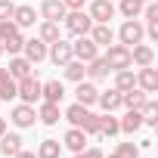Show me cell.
Segmentation results:
<instances>
[{"label":"cell","instance_id":"1","mask_svg":"<svg viewBox=\"0 0 158 158\" xmlns=\"http://www.w3.org/2000/svg\"><path fill=\"white\" fill-rule=\"evenodd\" d=\"M62 22H65L68 34H74V37H84V34H90V28H93V19H90L84 10H68Z\"/></svg>","mask_w":158,"mask_h":158},{"label":"cell","instance_id":"2","mask_svg":"<svg viewBox=\"0 0 158 158\" xmlns=\"http://www.w3.org/2000/svg\"><path fill=\"white\" fill-rule=\"evenodd\" d=\"M16 96H22V102H28V106L40 102V81H37L34 74H28V77H22V81H16Z\"/></svg>","mask_w":158,"mask_h":158},{"label":"cell","instance_id":"3","mask_svg":"<svg viewBox=\"0 0 158 158\" xmlns=\"http://www.w3.org/2000/svg\"><path fill=\"white\" fill-rule=\"evenodd\" d=\"M102 59L109 62L112 71H118V68H130V47H124V44H109V50H106Z\"/></svg>","mask_w":158,"mask_h":158},{"label":"cell","instance_id":"4","mask_svg":"<svg viewBox=\"0 0 158 158\" xmlns=\"http://www.w3.org/2000/svg\"><path fill=\"white\" fill-rule=\"evenodd\" d=\"M47 56H50V62H53V65H59V68H62V65H68V62L74 59L71 44H68V40H62V37H59V40H53V44H47Z\"/></svg>","mask_w":158,"mask_h":158},{"label":"cell","instance_id":"5","mask_svg":"<svg viewBox=\"0 0 158 158\" xmlns=\"http://www.w3.org/2000/svg\"><path fill=\"white\" fill-rule=\"evenodd\" d=\"M143 34H146V28H143L136 19H127V22L121 25V31H118V40H121L124 47H136V44H143Z\"/></svg>","mask_w":158,"mask_h":158},{"label":"cell","instance_id":"6","mask_svg":"<svg viewBox=\"0 0 158 158\" xmlns=\"http://www.w3.org/2000/svg\"><path fill=\"white\" fill-rule=\"evenodd\" d=\"M71 53H74V59H81V62L87 65L90 59H96V56H99V47H96V44L84 34V37H77V40L71 44Z\"/></svg>","mask_w":158,"mask_h":158},{"label":"cell","instance_id":"7","mask_svg":"<svg viewBox=\"0 0 158 158\" xmlns=\"http://www.w3.org/2000/svg\"><path fill=\"white\" fill-rule=\"evenodd\" d=\"M146 102H149V93H146V90H139V87H130V90H124V93H121V106H124L127 112H139Z\"/></svg>","mask_w":158,"mask_h":158},{"label":"cell","instance_id":"8","mask_svg":"<svg viewBox=\"0 0 158 158\" xmlns=\"http://www.w3.org/2000/svg\"><path fill=\"white\" fill-rule=\"evenodd\" d=\"M93 118V112H90V106H81V102H74V106H68L65 109V121L71 124V127H81L84 130V124Z\"/></svg>","mask_w":158,"mask_h":158},{"label":"cell","instance_id":"9","mask_svg":"<svg viewBox=\"0 0 158 158\" xmlns=\"http://www.w3.org/2000/svg\"><path fill=\"white\" fill-rule=\"evenodd\" d=\"M87 16L93 22H112L115 19V3H112V0H93L90 10H87Z\"/></svg>","mask_w":158,"mask_h":158},{"label":"cell","instance_id":"10","mask_svg":"<svg viewBox=\"0 0 158 158\" xmlns=\"http://www.w3.org/2000/svg\"><path fill=\"white\" fill-rule=\"evenodd\" d=\"M87 37H90L96 47H109V44H115V31H112L109 22H93V28H90Z\"/></svg>","mask_w":158,"mask_h":158},{"label":"cell","instance_id":"11","mask_svg":"<svg viewBox=\"0 0 158 158\" xmlns=\"http://www.w3.org/2000/svg\"><path fill=\"white\" fill-rule=\"evenodd\" d=\"M22 53H25V59L34 65V62H44L47 59V44L40 40V37H31V40H25L22 44Z\"/></svg>","mask_w":158,"mask_h":158},{"label":"cell","instance_id":"12","mask_svg":"<svg viewBox=\"0 0 158 158\" xmlns=\"http://www.w3.org/2000/svg\"><path fill=\"white\" fill-rule=\"evenodd\" d=\"M13 124L16 127H34V121H37V112H34V106H28V102H22V106H16L13 109Z\"/></svg>","mask_w":158,"mask_h":158},{"label":"cell","instance_id":"13","mask_svg":"<svg viewBox=\"0 0 158 158\" xmlns=\"http://www.w3.org/2000/svg\"><path fill=\"white\" fill-rule=\"evenodd\" d=\"M136 87L146 90V93H155V90H158V71H155L152 65H143V68H139V74H136Z\"/></svg>","mask_w":158,"mask_h":158},{"label":"cell","instance_id":"14","mask_svg":"<svg viewBox=\"0 0 158 158\" xmlns=\"http://www.w3.org/2000/svg\"><path fill=\"white\" fill-rule=\"evenodd\" d=\"M65 3L62 0H44V6H40V16L47 19V22H62L65 19Z\"/></svg>","mask_w":158,"mask_h":158},{"label":"cell","instance_id":"15","mask_svg":"<svg viewBox=\"0 0 158 158\" xmlns=\"http://www.w3.org/2000/svg\"><path fill=\"white\" fill-rule=\"evenodd\" d=\"M31 68H34V65H31V62H28L25 56H13V59H10V68H6V71H10V77H13V81H22V77L34 74Z\"/></svg>","mask_w":158,"mask_h":158},{"label":"cell","instance_id":"16","mask_svg":"<svg viewBox=\"0 0 158 158\" xmlns=\"http://www.w3.org/2000/svg\"><path fill=\"white\" fill-rule=\"evenodd\" d=\"M155 62V50L152 47H146V44H136V47H130V65H152Z\"/></svg>","mask_w":158,"mask_h":158},{"label":"cell","instance_id":"17","mask_svg":"<svg viewBox=\"0 0 158 158\" xmlns=\"http://www.w3.org/2000/svg\"><path fill=\"white\" fill-rule=\"evenodd\" d=\"M62 146H65V149H71V152H84V149H87V133H84L81 127H71V130L65 133Z\"/></svg>","mask_w":158,"mask_h":158},{"label":"cell","instance_id":"18","mask_svg":"<svg viewBox=\"0 0 158 158\" xmlns=\"http://www.w3.org/2000/svg\"><path fill=\"white\" fill-rule=\"evenodd\" d=\"M62 96H65V87L59 84V81H47V84H40V99L44 102H62Z\"/></svg>","mask_w":158,"mask_h":158},{"label":"cell","instance_id":"19","mask_svg":"<svg viewBox=\"0 0 158 158\" xmlns=\"http://www.w3.org/2000/svg\"><path fill=\"white\" fill-rule=\"evenodd\" d=\"M74 96H77V102H81V106H93L96 96H99V90H96V84H90V81H77Z\"/></svg>","mask_w":158,"mask_h":158},{"label":"cell","instance_id":"20","mask_svg":"<svg viewBox=\"0 0 158 158\" xmlns=\"http://www.w3.org/2000/svg\"><path fill=\"white\" fill-rule=\"evenodd\" d=\"M13 22H16V28H31V25L37 22V13H34V6H16V13H13Z\"/></svg>","mask_w":158,"mask_h":158},{"label":"cell","instance_id":"21","mask_svg":"<svg viewBox=\"0 0 158 158\" xmlns=\"http://www.w3.org/2000/svg\"><path fill=\"white\" fill-rule=\"evenodd\" d=\"M96 102L102 106V112H115V109H121V90H115V87H112V90H106V93L99 90Z\"/></svg>","mask_w":158,"mask_h":158},{"label":"cell","instance_id":"22","mask_svg":"<svg viewBox=\"0 0 158 158\" xmlns=\"http://www.w3.org/2000/svg\"><path fill=\"white\" fill-rule=\"evenodd\" d=\"M118 133H121V127H118V118H115L112 112L99 115V136H102V139H109V136H118Z\"/></svg>","mask_w":158,"mask_h":158},{"label":"cell","instance_id":"23","mask_svg":"<svg viewBox=\"0 0 158 158\" xmlns=\"http://www.w3.org/2000/svg\"><path fill=\"white\" fill-rule=\"evenodd\" d=\"M16 99V81L10 77L6 68H0V102H10Z\"/></svg>","mask_w":158,"mask_h":158},{"label":"cell","instance_id":"24","mask_svg":"<svg viewBox=\"0 0 158 158\" xmlns=\"http://www.w3.org/2000/svg\"><path fill=\"white\" fill-rule=\"evenodd\" d=\"M37 118L47 124V127H53V124H59V106L56 102H44L40 99V109H37Z\"/></svg>","mask_w":158,"mask_h":158},{"label":"cell","instance_id":"25","mask_svg":"<svg viewBox=\"0 0 158 158\" xmlns=\"http://www.w3.org/2000/svg\"><path fill=\"white\" fill-rule=\"evenodd\" d=\"M19 149H22V136L19 133H3L0 136V152H3L6 158H13Z\"/></svg>","mask_w":158,"mask_h":158},{"label":"cell","instance_id":"26","mask_svg":"<svg viewBox=\"0 0 158 158\" xmlns=\"http://www.w3.org/2000/svg\"><path fill=\"white\" fill-rule=\"evenodd\" d=\"M109 71H112V68H109V62H106L102 56H96V59L87 62V74L93 77V81H102V77H109Z\"/></svg>","mask_w":158,"mask_h":158},{"label":"cell","instance_id":"27","mask_svg":"<svg viewBox=\"0 0 158 158\" xmlns=\"http://www.w3.org/2000/svg\"><path fill=\"white\" fill-rule=\"evenodd\" d=\"M130 87H136V74L130 71V68H118L115 71V90H130Z\"/></svg>","mask_w":158,"mask_h":158},{"label":"cell","instance_id":"28","mask_svg":"<svg viewBox=\"0 0 158 158\" xmlns=\"http://www.w3.org/2000/svg\"><path fill=\"white\" fill-rule=\"evenodd\" d=\"M118 127H121V133H136V130L143 127V115H139V112H127V115L118 121Z\"/></svg>","mask_w":158,"mask_h":158},{"label":"cell","instance_id":"29","mask_svg":"<svg viewBox=\"0 0 158 158\" xmlns=\"http://www.w3.org/2000/svg\"><path fill=\"white\" fill-rule=\"evenodd\" d=\"M62 68H65V77H68V81H74V84L84 81V74H87V65H84L81 59H71V62L62 65Z\"/></svg>","mask_w":158,"mask_h":158},{"label":"cell","instance_id":"30","mask_svg":"<svg viewBox=\"0 0 158 158\" xmlns=\"http://www.w3.org/2000/svg\"><path fill=\"white\" fill-rule=\"evenodd\" d=\"M62 155V143L59 139H44L37 146V158H59Z\"/></svg>","mask_w":158,"mask_h":158},{"label":"cell","instance_id":"31","mask_svg":"<svg viewBox=\"0 0 158 158\" xmlns=\"http://www.w3.org/2000/svg\"><path fill=\"white\" fill-rule=\"evenodd\" d=\"M143 6H146L143 0H121V6H118V10H121V16H124V19H139Z\"/></svg>","mask_w":158,"mask_h":158},{"label":"cell","instance_id":"32","mask_svg":"<svg viewBox=\"0 0 158 158\" xmlns=\"http://www.w3.org/2000/svg\"><path fill=\"white\" fill-rule=\"evenodd\" d=\"M62 34H59V22H47L44 19V25H40V40L44 44H53V40H59Z\"/></svg>","mask_w":158,"mask_h":158},{"label":"cell","instance_id":"33","mask_svg":"<svg viewBox=\"0 0 158 158\" xmlns=\"http://www.w3.org/2000/svg\"><path fill=\"white\" fill-rule=\"evenodd\" d=\"M139 115H143V124H146V127H155V124H158V102L149 99V102L139 109Z\"/></svg>","mask_w":158,"mask_h":158},{"label":"cell","instance_id":"34","mask_svg":"<svg viewBox=\"0 0 158 158\" xmlns=\"http://www.w3.org/2000/svg\"><path fill=\"white\" fill-rule=\"evenodd\" d=\"M121 158H139V149L133 146V143H118V149H115Z\"/></svg>","mask_w":158,"mask_h":158},{"label":"cell","instance_id":"35","mask_svg":"<svg viewBox=\"0 0 158 158\" xmlns=\"http://www.w3.org/2000/svg\"><path fill=\"white\" fill-rule=\"evenodd\" d=\"M13 13H16L13 0H0V19H13Z\"/></svg>","mask_w":158,"mask_h":158},{"label":"cell","instance_id":"36","mask_svg":"<svg viewBox=\"0 0 158 158\" xmlns=\"http://www.w3.org/2000/svg\"><path fill=\"white\" fill-rule=\"evenodd\" d=\"M84 133H87V136H99V115H93V118L84 124Z\"/></svg>","mask_w":158,"mask_h":158},{"label":"cell","instance_id":"37","mask_svg":"<svg viewBox=\"0 0 158 158\" xmlns=\"http://www.w3.org/2000/svg\"><path fill=\"white\" fill-rule=\"evenodd\" d=\"M74 158H102L99 149H84V152H74Z\"/></svg>","mask_w":158,"mask_h":158},{"label":"cell","instance_id":"38","mask_svg":"<svg viewBox=\"0 0 158 158\" xmlns=\"http://www.w3.org/2000/svg\"><path fill=\"white\" fill-rule=\"evenodd\" d=\"M65 10H84V0H62Z\"/></svg>","mask_w":158,"mask_h":158},{"label":"cell","instance_id":"39","mask_svg":"<svg viewBox=\"0 0 158 158\" xmlns=\"http://www.w3.org/2000/svg\"><path fill=\"white\" fill-rule=\"evenodd\" d=\"M146 31H149V37H152V40H158V22H149V28H146Z\"/></svg>","mask_w":158,"mask_h":158},{"label":"cell","instance_id":"40","mask_svg":"<svg viewBox=\"0 0 158 158\" xmlns=\"http://www.w3.org/2000/svg\"><path fill=\"white\" fill-rule=\"evenodd\" d=\"M13 158H37V152H25V149H19Z\"/></svg>","mask_w":158,"mask_h":158},{"label":"cell","instance_id":"41","mask_svg":"<svg viewBox=\"0 0 158 158\" xmlns=\"http://www.w3.org/2000/svg\"><path fill=\"white\" fill-rule=\"evenodd\" d=\"M6 133V118H0V136Z\"/></svg>","mask_w":158,"mask_h":158},{"label":"cell","instance_id":"42","mask_svg":"<svg viewBox=\"0 0 158 158\" xmlns=\"http://www.w3.org/2000/svg\"><path fill=\"white\" fill-rule=\"evenodd\" d=\"M102 158H106V155H102ZM109 158H121V155H118V152H112V155H109Z\"/></svg>","mask_w":158,"mask_h":158},{"label":"cell","instance_id":"43","mask_svg":"<svg viewBox=\"0 0 158 158\" xmlns=\"http://www.w3.org/2000/svg\"><path fill=\"white\" fill-rule=\"evenodd\" d=\"M0 56H3V44H0Z\"/></svg>","mask_w":158,"mask_h":158},{"label":"cell","instance_id":"44","mask_svg":"<svg viewBox=\"0 0 158 158\" xmlns=\"http://www.w3.org/2000/svg\"><path fill=\"white\" fill-rule=\"evenodd\" d=\"M143 3H149V0H143Z\"/></svg>","mask_w":158,"mask_h":158}]
</instances>
